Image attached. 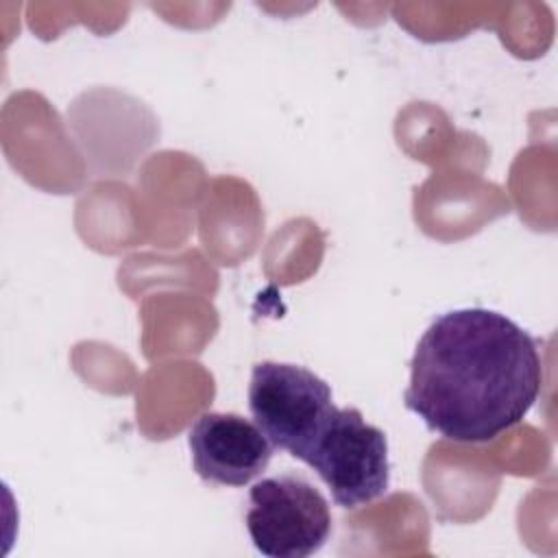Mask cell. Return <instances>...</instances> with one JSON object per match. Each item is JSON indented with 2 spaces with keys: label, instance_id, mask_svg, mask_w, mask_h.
I'll list each match as a JSON object with an SVG mask.
<instances>
[{
  "label": "cell",
  "instance_id": "6da1fadb",
  "mask_svg": "<svg viewBox=\"0 0 558 558\" xmlns=\"http://www.w3.org/2000/svg\"><path fill=\"white\" fill-rule=\"evenodd\" d=\"M541 384L536 340L499 312L464 307L418 338L403 403L447 440L488 442L523 421Z\"/></svg>",
  "mask_w": 558,
  "mask_h": 558
},
{
  "label": "cell",
  "instance_id": "7a4b0ae2",
  "mask_svg": "<svg viewBox=\"0 0 558 558\" xmlns=\"http://www.w3.org/2000/svg\"><path fill=\"white\" fill-rule=\"evenodd\" d=\"M248 410L275 449L303 462L336 405L329 384L310 368L264 360L251 371Z\"/></svg>",
  "mask_w": 558,
  "mask_h": 558
},
{
  "label": "cell",
  "instance_id": "3957f363",
  "mask_svg": "<svg viewBox=\"0 0 558 558\" xmlns=\"http://www.w3.org/2000/svg\"><path fill=\"white\" fill-rule=\"evenodd\" d=\"M303 462L344 510L375 501L390 486L388 438L357 408H336Z\"/></svg>",
  "mask_w": 558,
  "mask_h": 558
},
{
  "label": "cell",
  "instance_id": "277c9868",
  "mask_svg": "<svg viewBox=\"0 0 558 558\" xmlns=\"http://www.w3.org/2000/svg\"><path fill=\"white\" fill-rule=\"evenodd\" d=\"M246 530L262 556L307 558L331 534L329 501L303 475L264 477L248 490Z\"/></svg>",
  "mask_w": 558,
  "mask_h": 558
},
{
  "label": "cell",
  "instance_id": "5b68a950",
  "mask_svg": "<svg viewBox=\"0 0 558 558\" xmlns=\"http://www.w3.org/2000/svg\"><path fill=\"white\" fill-rule=\"evenodd\" d=\"M196 475L207 484L244 486L259 477L272 460V442L257 427L233 412H205L187 432Z\"/></svg>",
  "mask_w": 558,
  "mask_h": 558
}]
</instances>
